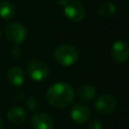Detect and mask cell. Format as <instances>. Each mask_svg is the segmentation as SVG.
Here are the masks:
<instances>
[{"mask_svg":"<svg viewBox=\"0 0 129 129\" xmlns=\"http://www.w3.org/2000/svg\"><path fill=\"white\" fill-rule=\"evenodd\" d=\"M75 92L73 87L68 83H55L48 87L45 92V98L48 104L55 108L68 107L74 100Z\"/></svg>","mask_w":129,"mask_h":129,"instance_id":"1","label":"cell"},{"mask_svg":"<svg viewBox=\"0 0 129 129\" xmlns=\"http://www.w3.org/2000/svg\"><path fill=\"white\" fill-rule=\"evenodd\" d=\"M80 56L79 49L70 44H62L58 45L53 50V58L54 60L63 67L73 66Z\"/></svg>","mask_w":129,"mask_h":129,"instance_id":"2","label":"cell"},{"mask_svg":"<svg viewBox=\"0 0 129 129\" xmlns=\"http://www.w3.org/2000/svg\"><path fill=\"white\" fill-rule=\"evenodd\" d=\"M4 33L7 39L16 45L21 44L27 36L26 27L21 22H17V21L7 24L5 27Z\"/></svg>","mask_w":129,"mask_h":129,"instance_id":"3","label":"cell"},{"mask_svg":"<svg viewBox=\"0 0 129 129\" xmlns=\"http://www.w3.org/2000/svg\"><path fill=\"white\" fill-rule=\"evenodd\" d=\"M26 72L31 80L41 82L48 76L49 69L45 62L38 59H31L26 64Z\"/></svg>","mask_w":129,"mask_h":129,"instance_id":"4","label":"cell"},{"mask_svg":"<svg viewBox=\"0 0 129 129\" xmlns=\"http://www.w3.org/2000/svg\"><path fill=\"white\" fill-rule=\"evenodd\" d=\"M95 110L100 115L111 114L117 106V99L112 94H103L95 102Z\"/></svg>","mask_w":129,"mask_h":129,"instance_id":"5","label":"cell"},{"mask_svg":"<svg viewBox=\"0 0 129 129\" xmlns=\"http://www.w3.org/2000/svg\"><path fill=\"white\" fill-rule=\"evenodd\" d=\"M63 14L70 20L74 22H80L86 16V9L81 2L71 0L67 5L63 6Z\"/></svg>","mask_w":129,"mask_h":129,"instance_id":"6","label":"cell"},{"mask_svg":"<svg viewBox=\"0 0 129 129\" xmlns=\"http://www.w3.org/2000/svg\"><path fill=\"white\" fill-rule=\"evenodd\" d=\"M111 57L116 62H124L129 58V43L118 39L111 46Z\"/></svg>","mask_w":129,"mask_h":129,"instance_id":"7","label":"cell"},{"mask_svg":"<svg viewBox=\"0 0 129 129\" xmlns=\"http://www.w3.org/2000/svg\"><path fill=\"white\" fill-rule=\"evenodd\" d=\"M33 129H53L54 121L52 117L46 113H35L30 120Z\"/></svg>","mask_w":129,"mask_h":129,"instance_id":"8","label":"cell"},{"mask_svg":"<svg viewBox=\"0 0 129 129\" xmlns=\"http://www.w3.org/2000/svg\"><path fill=\"white\" fill-rule=\"evenodd\" d=\"M91 116V111L88 106L85 104L77 103L72 107L71 110V117L72 119L78 124L86 123Z\"/></svg>","mask_w":129,"mask_h":129,"instance_id":"9","label":"cell"},{"mask_svg":"<svg viewBox=\"0 0 129 129\" xmlns=\"http://www.w3.org/2000/svg\"><path fill=\"white\" fill-rule=\"evenodd\" d=\"M6 117H7L8 121L10 123H12L13 125H20L21 123H23L26 120L27 114H26V111L22 107L15 106L8 110Z\"/></svg>","mask_w":129,"mask_h":129,"instance_id":"10","label":"cell"},{"mask_svg":"<svg viewBox=\"0 0 129 129\" xmlns=\"http://www.w3.org/2000/svg\"><path fill=\"white\" fill-rule=\"evenodd\" d=\"M6 79L10 85L14 87H20L25 80L24 72L18 67H12L7 71Z\"/></svg>","mask_w":129,"mask_h":129,"instance_id":"11","label":"cell"},{"mask_svg":"<svg viewBox=\"0 0 129 129\" xmlns=\"http://www.w3.org/2000/svg\"><path fill=\"white\" fill-rule=\"evenodd\" d=\"M117 10V6L112 1H105L100 4L98 7V15L101 18H110L112 17Z\"/></svg>","mask_w":129,"mask_h":129,"instance_id":"12","label":"cell"},{"mask_svg":"<svg viewBox=\"0 0 129 129\" xmlns=\"http://www.w3.org/2000/svg\"><path fill=\"white\" fill-rule=\"evenodd\" d=\"M15 15V6L9 0L0 1V17L5 20L12 19Z\"/></svg>","mask_w":129,"mask_h":129,"instance_id":"13","label":"cell"},{"mask_svg":"<svg viewBox=\"0 0 129 129\" xmlns=\"http://www.w3.org/2000/svg\"><path fill=\"white\" fill-rule=\"evenodd\" d=\"M78 97L82 101L89 102L96 96V89L92 85H84L78 89Z\"/></svg>","mask_w":129,"mask_h":129,"instance_id":"14","label":"cell"},{"mask_svg":"<svg viewBox=\"0 0 129 129\" xmlns=\"http://www.w3.org/2000/svg\"><path fill=\"white\" fill-rule=\"evenodd\" d=\"M40 106H41V103L36 96H30L26 100V107L30 111H36L40 108Z\"/></svg>","mask_w":129,"mask_h":129,"instance_id":"15","label":"cell"},{"mask_svg":"<svg viewBox=\"0 0 129 129\" xmlns=\"http://www.w3.org/2000/svg\"><path fill=\"white\" fill-rule=\"evenodd\" d=\"M10 55L14 59H20L22 57V50H21V48L19 46H17V45L11 47V49H10Z\"/></svg>","mask_w":129,"mask_h":129,"instance_id":"16","label":"cell"},{"mask_svg":"<svg viewBox=\"0 0 129 129\" xmlns=\"http://www.w3.org/2000/svg\"><path fill=\"white\" fill-rule=\"evenodd\" d=\"M87 129H102V123L99 119L95 118V119H92L89 124H88V127Z\"/></svg>","mask_w":129,"mask_h":129,"instance_id":"17","label":"cell"},{"mask_svg":"<svg viewBox=\"0 0 129 129\" xmlns=\"http://www.w3.org/2000/svg\"><path fill=\"white\" fill-rule=\"evenodd\" d=\"M24 97H25V95L22 91H16L14 93V100L16 102H22L24 100Z\"/></svg>","mask_w":129,"mask_h":129,"instance_id":"18","label":"cell"},{"mask_svg":"<svg viewBox=\"0 0 129 129\" xmlns=\"http://www.w3.org/2000/svg\"><path fill=\"white\" fill-rule=\"evenodd\" d=\"M71 0H55V2L58 4V5H61V6H64L67 5Z\"/></svg>","mask_w":129,"mask_h":129,"instance_id":"19","label":"cell"},{"mask_svg":"<svg viewBox=\"0 0 129 129\" xmlns=\"http://www.w3.org/2000/svg\"><path fill=\"white\" fill-rule=\"evenodd\" d=\"M0 129H3V119L0 115Z\"/></svg>","mask_w":129,"mask_h":129,"instance_id":"20","label":"cell"},{"mask_svg":"<svg viewBox=\"0 0 129 129\" xmlns=\"http://www.w3.org/2000/svg\"><path fill=\"white\" fill-rule=\"evenodd\" d=\"M1 35H2V31H1V29H0V38H1Z\"/></svg>","mask_w":129,"mask_h":129,"instance_id":"21","label":"cell"}]
</instances>
